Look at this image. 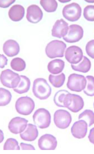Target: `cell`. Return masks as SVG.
<instances>
[{
    "label": "cell",
    "mask_w": 94,
    "mask_h": 154,
    "mask_svg": "<svg viewBox=\"0 0 94 154\" xmlns=\"http://www.w3.org/2000/svg\"><path fill=\"white\" fill-rule=\"evenodd\" d=\"M84 31L80 26L73 24L69 26L67 35L63 37V39L69 43H73L79 42L82 38Z\"/></svg>",
    "instance_id": "cell-10"
},
{
    "label": "cell",
    "mask_w": 94,
    "mask_h": 154,
    "mask_svg": "<svg viewBox=\"0 0 94 154\" xmlns=\"http://www.w3.org/2000/svg\"><path fill=\"white\" fill-rule=\"evenodd\" d=\"M69 92L65 90L58 91L55 94L54 101L56 106L60 107H64V103L67 95Z\"/></svg>",
    "instance_id": "cell-24"
},
{
    "label": "cell",
    "mask_w": 94,
    "mask_h": 154,
    "mask_svg": "<svg viewBox=\"0 0 94 154\" xmlns=\"http://www.w3.org/2000/svg\"><path fill=\"white\" fill-rule=\"evenodd\" d=\"M43 13L41 9L35 5H32L27 8L26 18L29 22L36 23L40 21L43 18Z\"/></svg>",
    "instance_id": "cell-14"
},
{
    "label": "cell",
    "mask_w": 94,
    "mask_h": 154,
    "mask_svg": "<svg viewBox=\"0 0 94 154\" xmlns=\"http://www.w3.org/2000/svg\"><path fill=\"white\" fill-rule=\"evenodd\" d=\"M8 60L7 57L3 54L1 55V68H4L5 66L7 64Z\"/></svg>",
    "instance_id": "cell-35"
},
{
    "label": "cell",
    "mask_w": 94,
    "mask_h": 154,
    "mask_svg": "<svg viewBox=\"0 0 94 154\" xmlns=\"http://www.w3.org/2000/svg\"><path fill=\"white\" fill-rule=\"evenodd\" d=\"M57 145L56 138L49 134L43 135L38 140V146L41 150H54Z\"/></svg>",
    "instance_id": "cell-12"
},
{
    "label": "cell",
    "mask_w": 94,
    "mask_h": 154,
    "mask_svg": "<svg viewBox=\"0 0 94 154\" xmlns=\"http://www.w3.org/2000/svg\"><path fill=\"white\" fill-rule=\"evenodd\" d=\"M18 142L15 139L10 138L7 139L5 142L4 150H20V147Z\"/></svg>",
    "instance_id": "cell-30"
},
{
    "label": "cell",
    "mask_w": 94,
    "mask_h": 154,
    "mask_svg": "<svg viewBox=\"0 0 94 154\" xmlns=\"http://www.w3.org/2000/svg\"><path fill=\"white\" fill-rule=\"evenodd\" d=\"M32 90L35 97L41 100L48 99L52 91L46 80L43 78L37 79L34 80Z\"/></svg>",
    "instance_id": "cell-1"
},
{
    "label": "cell",
    "mask_w": 94,
    "mask_h": 154,
    "mask_svg": "<svg viewBox=\"0 0 94 154\" xmlns=\"http://www.w3.org/2000/svg\"><path fill=\"white\" fill-rule=\"evenodd\" d=\"M49 80L54 88H60L64 84L65 80V75L63 73L57 75L50 74L49 77Z\"/></svg>",
    "instance_id": "cell-23"
},
{
    "label": "cell",
    "mask_w": 94,
    "mask_h": 154,
    "mask_svg": "<svg viewBox=\"0 0 94 154\" xmlns=\"http://www.w3.org/2000/svg\"><path fill=\"white\" fill-rule=\"evenodd\" d=\"M88 138L90 142L94 144V127L90 130Z\"/></svg>",
    "instance_id": "cell-36"
},
{
    "label": "cell",
    "mask_w": 94,
    "mask_h": 154,
    "mask_svg": "<svg viewBox=\"0 0 94 154\" xmlns=\"http://www.w3.org/2000/svg\"><path fill=\"white\" fill-rule=\"evenodd\" d=\"M35 103L31 98L28 96L19 98L15 104V108L17 112L20 114L28 115L34 110Z\"/></svg>",
    "instance_id": "cell-6"
},
{
    "label": "cell",
    "mask_w": 94,
    "mask_h": 154,
    "mask_svg": "<svg viewBox=\"0 0 94 154\" xmlns=\"http://www.w3.org/2000/svg\"></svg>",
    "instance_id": "cell-39"
},
{
    "label": "cell",
    "mask_w": 94,
    "mask_h": 154,
    "mask_svg": "<svg viewBox=\"0 0 94 154\" xmlns=\"http://www.w3.org/2000/svg\"><path fill=\"white\" fill-rule=\"evenodd\" d=\"M87 82L86 78L84 75L73 73L69 76L67 86L71 91L81 92L85 88Z\"/></svg>",
    "instance_id": "cell-7"
},
{
    "label": "cell",
    "mask_w": 94,
    "mask_h": 154,
    "mask_svg": "<svg viewBox=\"0 0 94 154\" xmlns=\"http://www.w3.org/2000/svg\"><path fill=\"white\" fill-rule=\"evenodd\" d=\"M72 69L74 71L84 73L88 72L91 67V62L85 56H84L82 61L76 64H71Z\"/></svg>",
    "instance_id": "cell-22"
},
{
    "label": "cell",
    "mask_w": 94,
    "mask_h": 154,
    "mask_svg": "<svg viewBox=\"0 0 94 154\" xmlns=\"http://www.w3.org/2000/svg\"><path fill=\"white\" fill-rule=\"evenodd\" d=\"M54 121L56 127L60 129H64L67 128L70 126L72 118L69 112L60 109L55 112Z\"/></svg>",
    "instance_id": "cell-9"
},
{
    "label": "cell",
    "mask_w": 94,
    "mask_h": 154,
    "mask_svg": "<svg viewBox=\"0 0 94 154\" xmlns=\"http://www.w3.org/2000/svg\"><path fill=\"white\" fill-rule=\"evenodd\" d=\"M20 146L22 150H35L34 147L31 144L22 143Z\"/></svg>",
    "instance_id": "cell-34"
},
{
    "label": "cell",
    "mask_w": 94,
    "mask_h": 154,
    "mask_svg": "<svg viewBox=\"0 0 94 154\" xmlns=\"http://www.w3.org/2000/svg\"><path fill=\"white\" fill-rule=\"evenodd\" d=\"M69 24L63 19L56 21L52 30V35L54 37L61 38L66 35L68 32Z\"/></svg>",
    "instance_id": "cell-16"
},
{
    "label": "cell",
    "mask_w": 94,
    "mask_h": 154,
    "mask_svg": "<svg viewBox=\"0 0 94 154\" xmlns=\"http://www.w3.org/2000/svg\"><path fill=\"white\" fill-rule=\"evenodd\" d=\"M10 65L12 69L18 72L23 71L26 66L25 61L20 57L13 59L11 61Z\"/></svg>",
    "instance_id": "cell-27"
},
{
    "label": "cell",
    "mask_w": 94,
    "mask_h": 154,
    "mask_svg": "<svg viewBox=\"0 0 94 154\" xmlns=\"http://www.w3.org/2000/svg\"><path fill=\"white\" fill-rule=\"evenodd\" d=\"M20 50L19 45L15 40H8L3 45V51L9 57H13L17 55L19 53Z\"/></svg>",
    "instance_id": "cell-18"
},
{
    "label": "cell",
    "mask_w": 94,
    "mask_h": 154,
    "mask_svg": "<svg viewBox=\"0 0 94 154\" xmlns=\"http://www.w3.org/2000/svg\"><path fill=\"white\" fill-rule=\"evenodd\" d=\"M21 80L17 87L13 88L14 91L16 93L22 94L27 92L30 90L31 82L30 79L24 75H20Z\"/></svg>",
    "instance_id": "cell-20"
},
{
    "label": "cell",
    "mask_w": 94,
    "mask_h": 154,
    "mask_svg": "<svg viewBox=\"0 0 94 154\" xmlns=\"http://www.w3.org/2000/svg\"><path fill=\"white\" fill-rule=\"evenodd\" d=\"M78 119L86 121L90 127L94 124V112L90 110H86L80 114Z\"/></svg>",
    "instance_id": "cell-25"
},
{
    "label": "cell",
    "mask_w": 94,
    "mask_h": 154,
    "mask_svg": "<svg viewBox=\"0 0 94 154\" xmlns=\"http://www.w3.org/2000/svg\"><path fill=\"white\" fill-rule=\"evenodd\" d=\"M88 124L83 120L75 122L71 129L73 136L75 138L81 139L85 137L87 132Z\"/></svg>",
    "instance_id": "cell-15"
},
{
    "label": "cell",
    "mask_w": 94,
    "mask_h": 154,
    "mask_svg": "<svg viewBox=\"0 0 94 154\" xmlns=\"http://www.w3.org/2000/svg\"><path fill=\"white\" fill-rule=\"evenodd\" d=\"M59 2H61L63 3H66V2H69L70 1H66V0H65V1H64V0H62V1H60V0H59Z\"/></svg>",
    "instance_id": "cell-37"
},
{
    "label": "cell",
    "mask_w": 94,
    "mask_h": 154,
    "mask_svg": "<svg viewBox=\"0 0 94 154\" xmlns=\"http://www.w3.org/2000/svg\"><path fill=\"white\" fill-rule=\"evenodd\" d=\"M34 122L41 129L49 127L51 123V114L48 111L44 108H40L36 111L33 116Z\"/></svg>",
    "instance_id": "cell-4"
},
{
    "label": "cell",
    "mask_w": 94,
    "mask_h": 154,
    "mask_svg": "<svg viewBox=\"0 0 94 154\" xmlns=\"http://www.w3.org/2000/svg\"><path fill=\"white\" fill-rule=\"evenodd\" d=\"M20 80V75L10 69H7L1 72V82L7 88L13 89L16 88Z\"/></svg>",
    "instance_id": "cell-5"
},
{
    "label": "cell",
    "mask_w": 94,
    "mask_h": 154,
    "mask_svg": "<svg viewBox=\"0 0 94 154\" xmlns=\"http://www.w3.org/2000/svg\"><path fill=\"white\" fill-rule=\"evenodd\" d=\"M16 1L9 0V1H1V7L3 8H7L13 4Z\"/></svg>",
    "instance_id": "cell-33"
},
{
    "label": "cell",
    "mask_w": 94,
    "mask_h": 154,
    "mask_svg": "<svg viewBox=\"0 0 94 154\" xmlns=\"http://www.w3.org/2000/svg\"><path fill=\"white\" fill-rule=\"evenodd\" d=\"M66 47V44L62 41L53 40L47 45L46 53L47 56L51 59L63 57Z\"/></svg>",
    "instance_id": "cell-2"
},
{
    "label": "cell",
    "mask_w": 94,
    "mask_h": 154,
    "mask_svg": "<svg viewBox=\"0 0 94 154\" xmlns=\"http://www.w3.org/2000/svg\"><path fill=\"white\" fill-rule=\"evenodd\" d=\"M83 15L84 18L87 20L94 21V5H88L84 8Z\"/></svg>",
    "instance_id": "cell-31"
},
{
    "label": "cell",
    "mask_w": 94,
    "mask_h": 154,
    "mask_svg": "<svg viewBox=\"0 0 94 154\" xmlns=\"http://www.w3.org/2000/svg\"><path fill=\"white\" fill-rule=\"evenodd\" d=\"M24 8L20 5H15L9 10L8 15L12 21L15 22L20 21L24 16Z\"/></svg>",
    "instance_id": "cell-19"
},
{
    "label": "cell",
    "mask_w": 94,
    "mask_h": 154,
    "mask_svg": "<svg viewBox=\"0 0 94 154\" xmlns=\"http://www.w3.org/2000/svg\"><path fill=\"white\" fill-rule=\"evenodd\" d=\"M65 66L64 62L61 59H56L50 61L48 66L49 71L53 74L61 72Z\"/></svg>",
    "instance_id": "cell-21"
},
{
    "label": "cell",
    "mask_w": 94,
    "mask_h": 154,
    "mask_svg": "<svg viewBox=\"0 0 94 154\" xmlns=\"http://www.w3.org/2000/svg\"><path fill=\"white\" fill-rule=\"evenodd\" d=\"M28 121L24 118L16 117L13 119L9 122L8 129L15 134L21 133L26 129Z\"/></svg>",
    "instance_id": "cell-13"
},
{
    "label": "cell",
    "mask_w": 94,
    "mask_h": 154,
    "mask_svg": "<svg viewBox=\"0 0 94 154\" xmlns=\"http://www.w3.org/2000/svg\"><path fill=\"white\" fill-rule=\"evenodd\" d=\"M82 13L81 8L78 4L73 3L65 6L62 13L65 19L71 22H76L80 19Z\"/></svg>",
    "instance_id": "cell-8"
},
{
    "label": "cell",
    "mask_w": 94,
    "mask_h": 154,
    "mask_svg": "<svg viewBox=\"0 0 94 154\" xmlns=\"http://www.w3.org/2000/svg\"><path fill=\"white\" fill-rule=\"evenodd\" d=\"M12 95L11 92L5 89L1 88V106H4L8 104L11 101Z\"/></svg>",
    "instance_id": "cell-29"
},
{
    "label": "cell",
    "mask_w": 94,
    "mask_h": 154,
    "mask_svg": "<svg viewBox=\"0 0 94 154\" xmlns=\"http://www.w3.org/2000/svg\"><path fill=\"white\" fill-rule=\"evenodd\" d=\"M87 2H90V3H93V2H94V1H90L89 2H88V1H87Z\"/></svg>",
    "instance_id": "cell-38"
},
{
    "label": "cell",
    "mask_w": 94,
    "mask_h": 154,
    "mask_svg": "<svg viewBox=\"0 0 94 154\" xmlns=\"http://www.w3.org/2000/svg\"><path fill=\"white\" fill-rule=\"evenodd\" d=\"M84 105L83 100L81 96L70 93L67 95L64 103V107L75 113L81 110Z\"/></svg>",
    "instance_id": "cell-3"
},
{
    "label": "cell",
    "mask_w": 94,
    "mask_h": 154,
    "mask_svg": "<svg viewBox=\"0 0 94 154\" xmlns=\"http://www.w3.org/2000/svg\"><path fill=\"white\" fill-rule=\"evenodd\" d=\"M86 51L89 56L94 59V40L87 43L86 46Z\"/></svg>",
    "instance_id": "cell-32"
},
{
    "label": "cell",
    "mask_w": 94,
    "mask_h": 154,
    "mask_svg": "<svg viewBox=\"0 0 94 154\" xmlns=\"http://www.w3.org/2000/svg\"><path fill=\"white\" fill-rule=\"evenodd\" d=\"M83 57L82 49L76 46L69 47L65 52V59L71 64H76L79 63L82 60Z\"/></svg>",
    "instance_id": "cell-11"
},
{
    "label": "cell",
    "mask_w": 94,
    "mask_h": 154,
    "mask_svg": "<svg viewBox=\"0 0 94 154\" xmlns=\"http://www.w3.org/2000/svg\"><path fill=\"white\" fill-rule=\"evenodd\" d=\"M40 4L47 12L55 11L58 7V3L55 0H41Z\"/></svg>",
    "instance_id": "cell-26"
},
{
    "label": "cell",
    "mask_w": 94,
    "mask_h": 154,
    "mask_svg": "<svg viewBox=\"0 0 94 154\" xmlns=\"http://www.w3.org/2000/svg\"><path fill=\"white\" fill-rule=\"evenodd\" d=\"M86 79L87 85L83 90L84 92L88 96H94V77L92 75H88L86 77Z\"/></svg>",
    "instance_id": "cell-28"
},
{
    "label": "cell",
    "mask_w": 94,
    "mask_h": 154,
    "mask_svg": "<svg viewBox=\"0 0 94 154\" xmlns=\"http://www.w3.org/2000/svg\"><path fill=\"white\" fill-rule=\"evenodd\" d=\"M21 138L23 140L32 141L35 140L39 136V132L35 125L28 124L25 131L20 133Z\"/></svg>",
    "instance_id": "cell-17"
}]
</instances>
